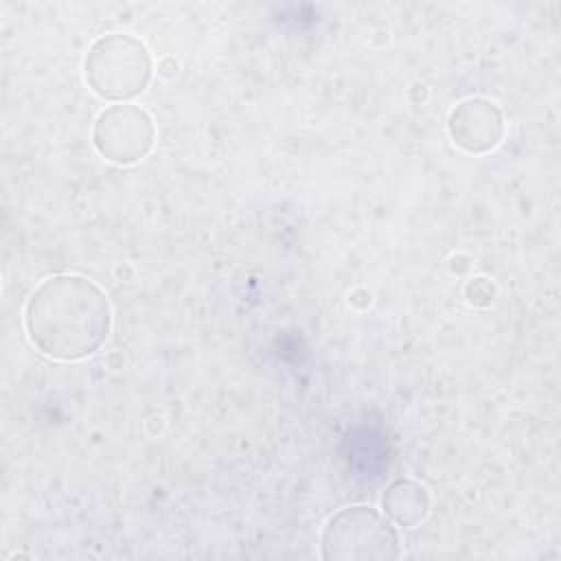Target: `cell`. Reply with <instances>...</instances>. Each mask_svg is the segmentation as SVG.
Wrapping results in <instances>:
<instances>
[{
    "label": "cell",
    "instance_id": "obj_3",
    "mask_svg": "<svg viewBox=\"0 0 561 561\" xmlns=\"http://www.w3.org/2000/svg\"><path fill=\"white\" fill-rule=\"evenodd\" d=\"M399 535L379 511L355 504L329 517L322 530V557L335 561L397 559Z\"/></svg>",
    "mask_w": 561,
    "mask_h": 561
},
{
    "label": "cell",
    "instance_id": "obj_4",
    "mask_svg": "<svg viewBox=\"0 0 561 561\" xmlns=\"http://www.w3.org/2000/svg\"><path fill=\"white\" fill-rule=\"evenodd\" d=\"M92 142L105 160L134 164L153 149L156 125L138 105H112L96 116Z\"/></svg>",
    "mask_w": 561,
    "mask_h": 561
},
{
    "label": "cell",
    "instance_id": "obj_1",
    "mask_svg": "<svg viewBox=\"0 0 561 561\" xmlns=\"http://www.w3.org/2000/svg\"><path fill=\"white\" fill-rule=\"evenodd\" d=\"M33 346L59 362H77L101 348L112 327L105 291L79 274H55L42 280L24 309Z\"/></svg>",
    "mask_w": 561,
    "mask_h": 561
},
{
    "label": "cell",
    "instance_id": "obj_6",
    "mask_svg": "<svg viewBox=\"0 0 561 561\" xmlns=\"http://www.w3.org/2000/svg\"><path fill=\"white\" fill-rule=\"evenodd\" d=\"M383 511L399 526H416L430 513V495L425 486L414 480H394L381 497Z\"/></svg>",
    "mask_w": 561,
    "mask_h": 561
},
{
    "label": "cell",
    "instance_id": "obj_5",
    "mask_svg": "<svg viewBox=\"0 0 561 561\" xmlns=\"http://www.w3.org/2000/svg\"><path fill=\"white\" fill-rule=\"evenodd\" d=\"M447 131L462 151L486 153L495 149L504 136V116L495 103L471 96L451 110Z\"/></svg>",
    "mask_w": 561,
    "mask_h": 561
},
{
    "label": "cell",
    "instance_id": "obj_2",
    "mask_svg": "<svg viewBox=\"0 0 561 561\" xmlns=\"http://www.w3.org/2000/svg\"><path fill=\"white\" fill-rule=\"evenodd\" d=\"M83 75L99 96L112 101L131 99L151 81V55L140 39L110 33L88 48Z\"/></svg>",
    "mask_w": 561,
    "mask_h": 561
}]
</instances>
